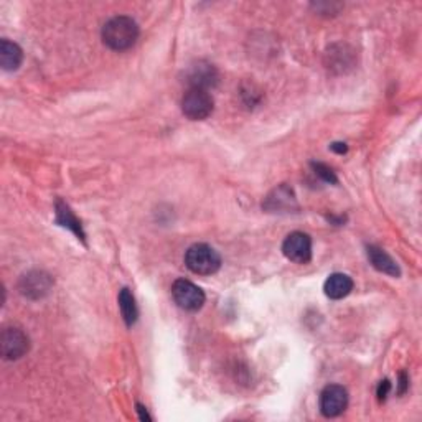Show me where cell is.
<instances>
[{"label": "cell", "instance_id": "4fadbf2b", "mask_svg": "<svg viewBox=\"0 0 422 422\" xmlns=\"http://www.w3.org/2000/svg\"><path fill=\"white\" fill-rule=\"evenodd\" d=\"M292 205H296V196H294L292 190H289L287 186H279L267 196L264 208L276 211L282 208H292Z\"/></svg>", "mask_w": 422, "mask_h": 422}, {"label": "cell", "instance_id": "7a4b0ae2", "mask_svg": "<svg viewBox=\"0 0 422 422\" xmlns=\"http://www.w3.org/2000/svg\"><path fill=\"white\" fill-rule=\"evenodd\" d=\"M185 264L193 274L211 276L222 267V258H219L217 249L208 246V244L198 243L190 246L188 251L185 253Z\"/></svg>", "mask_w": 422, "mask_h": 422}, {"label": "cell", "instance_id": "2e32d148", "mask_svg": "<svg viewBox=\"0 0 422 422\" xmlns=\"http://www.w3.org/2000/svg\"><path fill=\"white\" fill-rule=\"evenodd\" d=\"M313 170H315V175L320 176L323 181H328V183H337V176L335 171H333L330 167H327L325 164H312Z\"/></svg>", "mask_w": 422, "mask_h": 422}, {"label": "cell", "instance_id": "d6986e66", "mask_svg": "<svg viewBox=\"0 0 422 422\" xmlns=\"http://www.w3.org/2000/svg\"><path fill=\"white\" fill-rule=\"evenodd\" d=\"M332 150L337 152V154H345V152L348 150V147H346V144H333Z\"/></svg>", "mask_w": 422, "mask_h": 422}, {"label": "cell", "instance_id": "ffe728a7", "mask_svg": "<svg viewBox=\"0 0 422 422\" xmlns=\"http://www.w3.org/2000/svg\"><path fill=\"white\" fill-rule=\"evenodd\" d=\"M399 386H401L399 392H404V391H406V387H407V378H406V373H401V381H399Z\"/></svg>", "mask_w": 422, "mask_h": 422}, {"label": "cell", "instance_id": "9a60e30c", "mask_svg": "<svg viewBox=\"0 0 422 422\" xmlns=\"http://www.w3.org/2000/svg\"><path fill=\"white\" fill-rule=\"evenodd\" d=\"M119 307H121V313L124 317L126 325L132 327L139 317V311H137L135 306V299L132 296L129 289H122L119 294Z\"/></svg>", "mask_w": 422, "mask_h": 422}, {"label": "cell", "instance_id": "3957f363", "mask_svg": "<svg viewBox=\"0 0 422 422\" xmlns=\"http://www.w3.org/2000/svg\"><path fill=\"white\" fill-rule=\"evenodd\" d=\"M181 112L191 121H203L213 112V97L208 91L188 88L181 97Z\"/></svg>", "mask_w": 422, "mask_h": 422}, {"label": "cell", "instance_id": "6da1fadb", "mask_svg": "<svg viewBox=\"0 0 422 422\" xmlns=\"http://www.w3.org/2000/svg\"><path fill=\"white\" fill-rule=\"evenodd\" d=\"M137 38H139V25L131 17H114L102 27V42L114 52L129 50L135 45Z\"/></svg>", "mask_w": 422, "mask_h": 422}, {"label": "cell", "instance_id": "ba28073f", "mask_svg": "<svg viewBox=\"0 0 422 422\" xmlns=\"http://www.w3.org/2000/svg\"><path fill=\"white\" fill-rule=\"evenodd\" d=\"M348 406V392L340 385H328L320 394V412L325 417H338Z\"/></svg>", "mask_w": 422, "mask_h": 422}, {"label": "cell", "instance_id": "5bb4252c", "mask_svg": "<svg viewBox=\"0 0 422 422\" xmlns=\"http://www.w3.org/2000/svg\"><path fill=\"white\" fill-rule=\"evenodd\" d=\"M56 219L61 227L70 228L76 236H80V239H85V233H83L80 219L73 215V211L68 208V205L63 203V201H58L56 203Z\"/></svg>", "mask_w": 422, "mask_h": 422}, {"label": "cell", "instance_id": "30bf717a", "mask_svg": "<svg viewBox=\"0 0 422 422\" xmlns=\"http://www.w3.org/2000/svg\"><path fill=\"white\" fill-rule=\"evenodd\" d=\"M323 291H325V296L332 301H340V299L346 297L348 294L353 291V281L350 276L342 272H335L323 284Z\"/></svg>", "mask_w": 422, "mask_h": 422}, {"label": "cell", "instance_id": "8992f818", "mask_svg": "<svg viewBox=\"0 0 422 422\" xmlns=\"http://www.w3.org/2000/svg\"><path fill=\"white\" fill-rule=\"evenodd\" d=\"M282 253L289 261L307 264L312 259V239L302 231H294L284 239Z\"/></svg>", "mask_w": 422, "mask_h": 422}, {"label": "cell", "instance_id": "277c9868", "mask_svg": "<svg viewBox=\"0 0 422 422\" xmlns=\"http://www.w3.org/2000/svg\"><path fill=\"white\" fill-rule=\"evenodd\" d=\"M171 297L176 306L183 311L196 312L203 307L205 292L196 284L186 281V279H176L171 286Z\"/></svg>", "mask_w": 422, "mask_h": 422}, {"label": "cell", "instance_id": "9c48e42d", "mask_svg": "<svg viewBox=\"0 0 422 422\" xmlns=\"http://www.w3.org/2000/svg\"><path fill=\"white\" fill-rule=\"evenodd\" d=\"M53 286L52 277L45 272L33 271L22 277L20 281V292L25 297L30 299H42L45 297Z\"/></svg>", "mask_w": 422, "mask_h": 422}, {"label": "cell", "instance_id": "e0dca14e", "mask_svg": "<svg viewBox=\"0 0 422 422\" xmlns=\"http://www.w3.org/2000/svg\"><path fill=\"white\" fill-rule=\"evenodd\" d=\"M390 390H391L390 381L385 380V381L380 382V386H378V397H380V401L386 399V396H387V392H390Z\"/></svg>", "mask_w": 422, "mask_h": 422}, {"label": "cell", "instance_id": "7c38bea8", "mask_svg": "<svg viewBox=\"0 0 422 422\" xmlns=\"http://www.w3.org/2000/svg\"><path fill=\"white\" fill-rule=\"evenodd\" d=\"M23 61L22 48L7 38L0 42V66L6 71H16Z\"/></svg>", "mask_w": 422, "mask_h": 422}, {"label": "cell", "instance_id": "5b68a950", "mask_svg": "<svg viewBox=\"0 0 422 422\" xmlns=\"http://www.w3.org/2000/svg\"><path fill=\"white\" fill-rule=\"evenodd\" d=\"M30 350V340L20 328L7 327L0 335V353L6 360H18Z\"/></svg>", "mask_w": 422, "mask_h": 422}, {"label": "cell", "instance_id": "ac0fdd59", "mask_svg": "<svg viewBox=\"0 0 422 422\" xmlns=\"http://www.w3.org/2000/svg\"><path fill=\"white\" fill-rule=\"evenodd\" d=\"M137 411H139V417H140V421H150L152 417L147 414V411H145V407L142 406V404H137Z\"/></svg>", "mask_w": 422, "mask_h": 422}, {"label": "cell", "instance_id": "8fae6325", "mask_svg": "<svg viewBox=\"0 0 422 422\" xmlns=\"http://www.w3.org/2000/svg\"><path fill=\"white\" fill-rule=\"evenodd\" d=\"M368 259H370L371 266L382 274H387V276L397 277L401 274L399 267L394 263L390 254H387L385 249L378 246H368Z\"/></svg>", "mask_w": 422, "mask_h": 422}, {"label": "cell", "instance_id": "52a82bcc", "mask_svg": "<svg viewBox=\"0 0 422 422\" xmlns=\"http://www.w3.org/2000/svg\"><path fill=\"white\" fill-rule=\"evenodd\" d=\"M218 70L208 61H196L193 65H190L185 73L186 85L190 88H195V90L208 91L210 88H215L218 85Z\"/></svg>", "mask_w": 422, "mask_h": 422}]
</instances>
